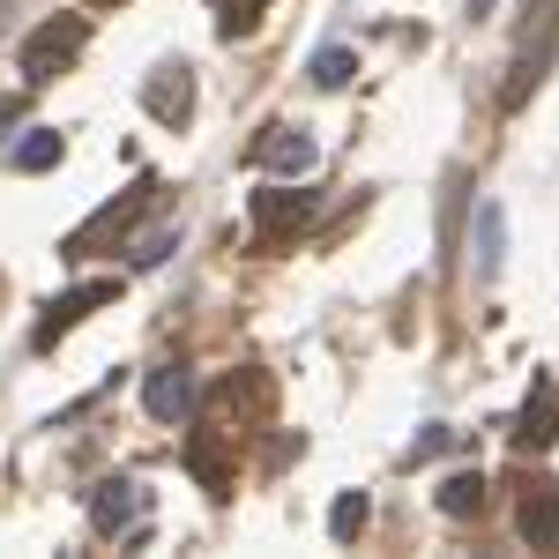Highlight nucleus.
I'll use <instances>...</instances> for the list:
<instances>
[{
	"instance_id": "obj_1",
	"label": "nucleus",
	"mask_w": 559,
	"mask_h": 559,
	"mask_svg": "<svg viewBox=\"0 0 559 559\" xmlns=\"http://www.w3.org/2000/svg\"><path fill=\"white\" fill-rule=\"evenodd\" d=\"M90 45V15H52V23H38L31 38H23V83L45 90L60 68H75Z\"/></svg>"
},
{
	"instance_id": "obj_2",
	"label": "nucleus",
	"mask_w": 559,
	"mask_h": 559,
	"mask_svg": "<svg viewBox=\"0 0 559 559\" xmlns=\"http://www.w3.org/2000/svg\"><path fill=\"white\" fill-rule=\"evenodd\" d=\"M313 194L306 187H261L254 202H247V216H254V247H284V239H299L306 224H313Z\"/></svg>"
},
{
	"instance_id": "obj_3",
	"label": "nucleus",
	"mask_w": 559,
	"mask_h": 559,
	"mask_svg": "<svg viewBox=\"0 0 559 559\" xmlns=\"http://www.w3.org/2000/svg\"><path fill=\"white\" fill-rule=\"evenodd\" d=\"M530 31H522V52H515V83H508V105L530 97V83H545V68H552V45H559V0H530Z\"/></svg>"
},
{
	"instance_id": "obj_4",
	"label": "nucleus",
	"mask_w": 559,
	"mask_h": 559,
	"mask_svg": "<svg viewBox=\"0 0 559 559\" xmlns=\"http://www.w3.org/2000/svg\"><path fill=\"white\" fill-rule=\"evenodd\" d=\"M194 403H202V395H194V373H187V366H157V373L142 381V411H150L157 426H187Z\"/></svg>"
},
{
	"instance_id": "obj_5",
	"label": "nucleus",
	"mask_w": 559,
	"mask_h": 559,
	"mask_svg": "<svg viewBox=\"0 0 559 559\" xmlns=\"http://www.w3.org/2000/svg\"><path fill=\"white\" fill-rule=\"evenodd\" d=\"M552 440H559V381L537 373L530 395H522V411H515V448H537V455H545Z\"/></svg>"
},
{
	"instance_id": "obj_6",
	"label": "nucleus",
	"mask_w": 559,
	"mask_h": 559,
	"mask_svg": "<svg viewBox=\"0 0 559 559\" xmlns=\"http://www.w3.org/2000/svg\"><path fill=\"white\" fill-rule=\"evenodd\" d=\"M120 299V284H105V276H97V284H75V292H68V299H52L45 306V321H38V336H31V344H60V336H68V329H75V321H83L90 306H112Z\"/></svg>"
},
{
	"instance_id": "obj_7",
	"label": "nucleus",
	"mask_w": 559,
	"mask_h": 559,
	"mask_svg": "<svg viewBox=\"0 0 559 559\" xmlns=\"http://www.w3.org/2000/svg\"><path fill=\"white\" fill-rule=\"evenodd\" d=\"M254 165H269V173H284V179H306L313 165H321V150H313L306 128H269L254 142Z\"/></svg>"
},
{
	"instance_id": "obj_8",
	"label": "nucleus",
	"mask_w": 559,
	"mask_h": 559,
	"mask_svg": "<svg viewBox=\"0 0 559 559\" xmlns=\"http://www.w3.org/2000/svg\"><path fill=\"white\" fill-rule=\"evenodd\" d=\"M515 530H522V545H530V552H559V485H552V477L522 492Z\"/></svg>"
},
{
	"instance_id": "obj_9",
	"label": "nucleus",
	"mask_w": 559,
	"mask_h": 559,
	"mask_svg": "<svg viewBox=\"0 0 559 559\" xmlns=\"http://www.w3.org/2000/svg\"><path fill=\"white\" fill-rule=\"evenodd\" d=\"M142 105H150V120L187 128V112H194V75H187V68H157V75L142 83Z\"/></svg>"
},
{
	"instance_id": "obj_10",
	"label": "nucleus",
	"mask_w": 559,
	"mask_h": 559,
	"mask_svg": "<svg viewBox=\"0 0 559 559\" xmlns=\"http://www.w3.org/2000/svg\"><path fill=\"white\" fill-rule=\"evenodd\" d=\"M60 157H68V134L60 128H31L23 142H8V165H15V173H52Z\"/></svg>"
},
{
	"instance_id": "obj_11",
	"label": "nucleus",
	"mask_w": 559,
	"mask_h": 559,
	"mask_svg": "<svg viewBox=\"0 0 559 559\" xmlns=\"http://www.w3.org/2000/svg\"><path fill=\"white\" fill-rule=\"evenodd\" d=\"M432 500H440V515H448V522H471L477 508H485V477H477V471L440 477V492H432Z\"/></svg>"
},
{
	"instance_id": "obj_12",
	"label": "nucleus",
	"mask_w": 559,
	"mask_h": 559,
	"mask_svg": "<svg viewBox=\"0 0 559 559\" xmlns=\"http://www.w3.org/2000/svg\"><path fill=\"white\" fill-rule=\"evenodd\" d=\"M134 515H142V492H134V485H105V492L90 500V522H97L105 537H112L120 522H134Z\"/></svg>"
},
{
	"instance_id": "obj_13",
	"label": "nucleus",
	"mask_w": 559,
	"mask_h": 559,
	"mask_svg": "<svg viewBox=\"0 0 559 559\" xmlns=\"http://www.w3.org/2000/svg\"><path fill=\"white\" fill-rule=\"evenodd\" d=\"M500 247H508V216H500V202H485L477 210V276H500Z\"/></svg>"
},
{
	"instance_id": "obj_14",
	"label": "nucleus",
	"mask_w": 559,
	"mask_h": 559,
	"mask_svg": "<svg viewBox=\"0 0 559 559\" xmlns=\"http://www.w3.org/2000/svg\"><path fill=\"white\" fill-rule=\"evenodd\" d=\"M306 75H313V90H344L350 75H358V52H350V45H321V52L306 60Z\"/></svg>"
},
{
	"instance_id": "obj_15",
	"label": "nucleus",
	"mask_w": 559,
	"mask_h": 559,
	"mask_svg": "<svg viewBox=\"0 0 559 559\" xmlns=\"http://www.w3.org/2000/svg\"><path fill=\"white\" fill-rule=\"evenodd\" d=\"M366 515H373V508H366V492H344V500L329 508V537H336V545H350V537L366 530Z\"/></svg>"
},
{
	"instance_id": "obj_16",
	"label": "nucleus",
	"mask_w": 559,
	"mask_h": 559,
	"mask_svg": "<svg viewBox=\"0 0 559 559\" xmlns=\"http://www.w3.org/2000/svg\"><path fill=\"white\" fill-rule=\"evenodd\" d=\"M173 247H179V231H173V224H157V231H142V239L128 247V261H134V269H157Z\"/></svg>"
},
{
	"instance_id": "obj_17",
	"label": "nucleus",
	"mask_w": 559,
	"mask_h": 559,
	"mask_svg": "<svg viewBox=\"0 0 559 559\" xmlns=\"http://www.w3.org/2000/svg\"><path fill=\"white\" fill-rule=\"evenodd\" d=\"M448 440H455V432H448V426H426V432H418V448H411V455H418V463H432V455H440Z\"/></svg>"
},
{
	"instance_id": "obj_18",
	"label": "nucleus",
	"mask_w": 559,
	"mask_h": 559,
	"mask_svg": "<svg viewBox=\"0 0 559 559\" xmlns=\"http://www.w3.org/2000/svg\"><path fill=\"white\" fill-rule=\"evenodd\" d=\"M15 120H23V97H8V105H0V142H8V128H15Z\"/></svg>"
},
{
	"instance_id": "obj_19",
	"label": "nucleus",
	"mask_w": 559,
	"mask_h": 559,
	"mask_svg": "<svg viewBox=\"0 0 559 559\" xmlns=\"http://www.w3.org/2000/svg\"><path fill=\"white\" fill-rule=\"evenodd\" d=\"M463 8H471V23H485V15H492L500 0H463Z\"/></svg>"
},
{
	"instance_id": "obj_20",
	"label": "nucleus",
	"mask_w": 559,
	"mask_h": 559,
	"mask_svg": "<svg viewBox=\"0 0 559 559\" xmlns=\"http://www.w3.org/2000/svg\"><path fill=\"white\" fill-rule=\"evenodd\" d=\"M8 15H15V0H0V31H8Z\"/></svg>"
}]
</instances>
